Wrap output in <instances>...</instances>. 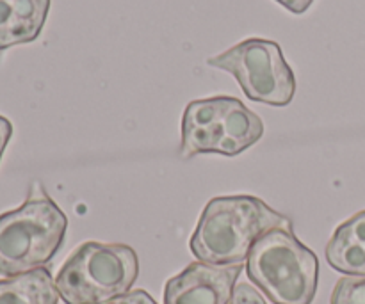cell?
<instances>
[{
    "label": "cell",
    "mask_w": 365,
    "mask_h": 304,
    "mask_svg": "<svg viewBox=\"0 0 365 304\" xmlns=\"http://www.w3.org/2000/svg\"><path fill=\"white\" fill-rule=\"evenodd\" d=\"M48 11L50 0H0V53L38 39Z\"/></svg>",
    "instance_id": "ba28073f"
},
{
    "label": "cell",
    "mask_w": 365,
    "mask_h": 304,
    "mask_svg": "<svg viewBox=\"0 0 365 304\" xmlns=\"http://www.w3.org/2000/svg\"><path fill=\"white\" fill-rule=\"evenodd\" d=\"M242 266L192 262L164 287V304H228Z\"/></svg>",
    "instance_id": "52a82bcc"
},
{
    "label": "cell",
    "mask_w": 365,
    "mask_h": 304,
    "mask_svg": "<svg viewBox=\"0 0 365 304\" xmlns=\"http://www.w3.org/2000/svg\"><path fill=\"white\" fill-rule=\"evenodd\" d=\"M274 228L292 231V221L255 196H221L203 209L189 248L198 262L242 266L252 246Z\"/></svg>",
    "instance_id": "6da1fadb"
},
{
    "label": "cell",
    "mask_w": 365,
    "mask_h": 304,
    "mask_svg": "<svg viewBox=\"0 0 365 304\" xmlns=\"http://www.w3.org/2000/svg\"><path fill=\"white\" fill-rule=\"evenodd\" d=\"M139 258L130 246L89 241L78 246L56 276L64 304H107L130 292Z\"/></svg>",
    "instance_id": "277c9868"
},
{
    "label": "cell",
    "mask_w": 365,
    "mask_h": 304,
    "mask_svg": "<svg viewBox=\"0 0 365 304\" xmlns=\"http://www.w3.org/2000/svg\"><path fill=\"white\" fill-rule=\"evenodd\" d=\"M228 304H267L266 299L248 283H239L235 287L234 295H232Z\"/></svg>",
    "instance_id": "7c38bea8"
},
{
    "label": "cell",
    "mask_w": 365,
    "mask_h": 304,
    "mask_svg": "<svg viewBox=\"0 0 365 304\" xmlns=\"http://www.w3.org/2000/svg\"><path fill=\"white\" fill-rule=\"evenodd\" d=\"M59 292L46 267L0 280V304H57Z\"/></svg>",
    "instance_id": "30bf717a"
},
{
    "label": "cell",
    "mask_w": 365,
    "mask_h": 304,
    "mask_svg": "<svg viewBox=\"0 0 365 304\" xmlns=\"http://www.w3.org/2000/svg\"><path fill=\"white\" fill-rule=\"evenodd\" d=\"M207 64L230 73L246 98L273 107H285L296 95V77L277 41L250 38L209 57Z\"/></svg>",
    "instance_id": "8992f818"
},
{
    "label": "cell",
    "mask_w": 365,
    "mask_h": 304,
    "mask_svg": "<svg viewBox=\"0 0 365 304\" xmlns=\"http://www.w3.org/2000/svg\"><path fill=\"white\" fill-rule=\"evenodd\" d=\"M330 304H365V278L346 276L339 280Z\"/></svg>",
    "instance_id": "8fae6325"
},
{
    "label": "cell",
    "mask_w": 365,
    "mask_h": 304,
    "mask_svg": "<svg viewBox=\"0 0 365 304\" xmlns=\"http://www.w3.org/2000/svg\"><path fill=\"white\" fill-rule=\"evenodd\" d=\"M66 230L68 217L34 184L24 205L0 214V274L13 278L45 267L63 246Z\"/></svg>",
    "instance_id": "7a4b0ae2"
},
{
    "label": "cell",
    "mask_w": 365,
    "mask_h": 304,
    "mask_svg": "<svg viewBox=\"0 0 365 304\" xmlns=\"http://www.w3.org/2000/svg\"><path fill=\"white\" fill-rule=\"evenodd\" d=\"M107 304H157V303H155V299L148 294V292L139 288V290H132V292H128V294L120 295V298L113 299V301L107 303Z\"/></svg>",
    "instance_id": "4fadbf2b"
},
{
    "label": "cell",
    "mask_w": 365,
    "mask_h": 304,
    "mask_svg": "<svg viewBox=\"0 0 365 304\" xmlns=\"http://www.w3.org/2000/svg\"><path fill=\"white\" fill-rule=\"evenodd\" d=\"M246 274L273 304H312L319 260L291 230L274 228L252 246Z\"/></svg>",
    "instance_id": "3957f363"
},
{
    "label": "cell",
    "mask_w": 365,
    "mask_h": 304,
    "mask_svg": "<svg viewBox=\"0 0 365 304\" xmlns=\"http://www.w3.org/2000/svg\"><path fill=\"white\" fill-rule=\"evenodd\" d=\"M11 135H13V125H11L7 117L0 116V160H2V155L6 152Z\"/></svg>",
    "instance_id": "5bb4252c"
},
{
    "label": "cell",
    "mask_w": 365,
    "mask_h": 304,
    "mask_svg": "<svg viewBox=\"0 0 365 304\" xmlns=\"http://www.w3.org/2000/svg\"><path fill=\"white\" fill-rule=\"evenodd\" d=\"M280 6H284L285 9L291 11L294 14H303L310 6L314 4V0H277Z\"/></svg>",
    "instance_id": "9a60e30c"
},
{
    "label": "cell",
    "mask_w": 365,
    "mask_h": 304,
    "mask_svg": "<svg viewBox=\"0 0 365 304\" xmlns=\"http://www.w3.org/2000/svg\"><path fill=\"white\" fill-rule=\"evenodd\" d=\"M264 135V123L253 110L234 96L192 100L182 116L180 155L217 153L237 157Z\"/></svg>",
    "instance_id": "5b68a950"
},
{
    "label": "cell",
    "mask_w": 365,
    "mask_h": 304,
    "mask_svg": "<svg viewBox=\"0 0 365 304\" xmlns=\"http://www.w3.org/2000/svg\"><path fill=\"white\" fill-rule=\"evenodd\" d=\"M324 255L337 273L365 278V210L349 217L335 230Z\"/></svg>",
    "instance_id": "9c48e42d"
}]
</instances>
